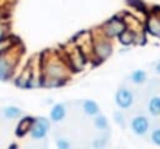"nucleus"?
<instances>
[{"instance_id": "9b49d317", "label": "nucleus", "mask_w": 160, "mask_h": 149, "mask_svg": "<svg viewBox=\"0 0 160 149\" xmlns=\"http://www.w3.org/2000/svg\"><path fill=\"white\" fill-rule=\"evenodd\" d=\"M65 115H67L65 104H64V102H56V104H53V107H52V110H50L48 120H50V123H52V121H53V123H59V121H62V120L65 118Z\"/></svg>"}, {"instance_id": "5701e85b", "label": "nucleus", "mask_w": 160, "mask_h": 149, "mask_svg": "<svg viewBox=\"0 0 160 149\" xmlns=\"http://www.w3.org/2000/svg\"><path fill=\"white\" fill-rule=\"evenodd\" d=\"M151 142L156 145V146H160V127L154 129L151 132Z\"/></svg>"}, {"instance_id": "a878e982", "label": "nucleus", "mask_w": 160, "mask_h": 149, "mask_svg": "<svg viewBox=\"0 0 160 149\" xmlns=\"http://www.w3.org/2000/svg\"><path fill=\"white\" fill-rule=\"evenodd\" d=\"M9 149H17V145H11V146H9Z\"/></svg>"}, {"instance_id": "2eb2a0df", "label": "nucleus", "mask_w": 160, "mask_h": 149, "mask_svg": "<svg viewBox=\"0 0 160 149\" xmlns=\"http://www.w3.org/2000/svg\"><path fill=\"white\" fill-rule=\"evenodd\" d=\"M117 41L123 45V47H131V45H134V42H135V37H134V31H131V30H124L118 37H117Z\"/></svg>"}, {"instance_id": "6e6552de", "label": "nucleus", "mask_w": 160, "mask_h": 149, "mask_svg": "<svg viewBox=\"0 0 160 149\" xmlns=\"http://www.w3.org/2000/svg\"><path fill=\"white\" fill-rule=\"evenodd\" d=\"M115 104L120 109H129L134 104V93L126 87H120L115 92Z\"/></svg>"}, {"instance_id": "a211bd4d", "label": "nucleus", "mask_w": 160, "mask_h": 149, "mask_svg": "<svg viewBox=\"0 0 160 149\" xmlns=\"http://www.w3.org/2000/svg\"><path fill=\"white\" fill-rule=\"evenodd\" d=\"M93 124L98 131H109V121L103 113H98L93 117Z\"/></svg>"}, {"instance_id": "423d86ee", "label": "nucleus", "mask_w": 160, "mask_h": 149, "mask_svg": "<svg viewBox=\"0 0 160 149\" xmlns=\"http://www.w3.org/2000/svg\"><path fill=\"white\" fill-rule=\"evenodd\" d=\"M48 131H50V120L45 117H36L34 123L31 126L30 135L33 140H42V138H45Z\"/></svg>"}, {"instance_id": "4468645a", "label": "nucleus", "mask_w": 160, "mask_h": 149, "mask_svg": "<svg viewBox=\"0 0 160 149\" xmlns=\"http://www.w3.org/2000/svg\"><path fill=\"white\" fill-rule=\"evenodd\" d=\"M20 44V41L16 37V36H12V34H9L6 39H3V41H0V54H3V53H6V51H9L11 48H14L16 45H19Z\"/></svg>"}, {"instance_id": "ddd939ff", "label": "nucleus", "mask_w": 160, "mask_h": 149, "mask_svg": "<svg viewBox=\"0 0 160 149\" xmlns=\"http://www.w3.org/2000/svg\"><path fill=\"white\" fill-rule=\"evenodd\" d=\"M2 112H3V117L8 120H19L23 117V110L17 106H6V107H3Z\"/></svg>"}, {"instance_id": "7ed1b4c3", "label": "nucleus", "mask_w": 160, "mask_h": 149, "mask_svg": "<svg viewBox=\"0 0 160 149\" xmlns=\"http://www.w3.org/2000/svg\"><path fill=\"white\" fill-rule=\"evenodd\" d=\"M113 53V45L112 41L104 37L98 30L93 33L92 31V54H90V61L93 64H101L106 59H109Z\"/></svg>"}, {"instance_id": "1a4fd4ad", "label": "nucleus", "mask_w": 160, "mask_h": 149, "mask_svg": "<svg viewBox=\"0 0 160 149\" xmlns=\"http://www.w3.org/2000/svg\"><path fill=\"white\" fill-rule=\"evenodd\" d=\"M131 131L138 135V137H143L148 134L149 131V120L145 117V115H137L131 120Z\"/></svg>"}, {"instance_id": "dca6fc26", "label": "nucleus", "mask_w": 160, "mask_h": 149, "mask_svg": "<svg viewBox=\"0 0 160 149\" xmlns=\"http://www.w3.org/2000/svg\"><path fill=\"white\" fill-rule=\"evenodd\" d=\"M129 79H131L134 84H145V82L148 81V73H146L145 70L137 68V70H134V72L129 75Z\"/></svg>"}, {"instance_id": "39448f33", "label": "nucleus", "mask_w": 160, "mask_h": 149, "mask_svg": "<svg viewBox=\"0 0 160 149\" xmlns=\"http://www.w3.org/2000/svg\"><path fill=\"white\" fill-rule=\"evenodd\" d=\"M126 30V25H124V20H123V17L121 16H113V17H110L109 20H106L100 28H98V31L107 37V39H117L123 31Z\"/></svg>"}, {"instance_id": "b1692460", "label": "nucleus", "mask_w": 160, "mask_h": 149, "mask_svg": "<svg viewBox=\"0 0 160 149\" xmlns=\"http://www.w3.org/2000/svg\"><path fill=\"white\" fill-rule=\"evenodd\" d=\"M156 72H157V75H160V61L156 62Z\"/></svg>"}, {"instance_id": "393cba45", "label": "nucleus", "mask_w": 160, "mask_h": 149, "mask_svg": "<svg viewBox=\"0 0 160 149\" xmlns=\"http://www.w3.org/2000/svg\"><path fill=\"white\" fill-rule=\"evenodd\" d=\"M2 19H5V11H3V8L0 6V20H2Z\"/></svg>"}, {"instance_id": "9d476101", "label": "nucleus", "mask_w": 160, "mask_h": 149, "mask_svg": "<svg viewBox=\"0 0 160 149\" xmlns=\"http://www.w3.org/2000/svg\"><path fill=\"white\" fill-rule=\"evenodd\" d=\"M33 123H34V118H33V117H25V115H23V117L20 118V121L17 123V126H16V137L22 138V137H25L27 134H30Z\"/></svg>"}, {"instance_id": "20e7f679", "label": "nucleus", "mask_w": 160, "mask_h": 149, "mask_svg": "<svg viewBox=\"0 0 160 149\" xmlns=\"http://www.w3.org/2000/svg\"><path fill=\"white\" fill-rule=\"evenodd\" d=\"M61 54H62V57H64L67 67L70 68V72H81V70L86 68V65H87V62H89L87 56L78 48L73 42H68V44L62 48Z\"/></svg>"}, {"instance_id": "f03ea898", "label": "nucleus", "mask_w": 160, "mask_h": 149, "mask_svg": "<svg viewBox=\"0 0 160 149\" xmlns=\"http://www.w3.org/2000/svg\"><path fill=\"white\" fill-rule=\"evenodd\" d=\"M20 56H22V44L0 54V81L2 82H6L14 78L16 67L20 61Z\"/></svg>"}, {"instance_id": "4be33fe9", "label": "nucleus", "mask_w": 160, "mask_h": 149, "mask_svg": "<svg viewBox=\"0 0 160 149\" xmlns=\"http://www.w3.org/2000/svg\"><path fill=\"white\" fill-rule=\"evenodd\" d=\"M107 145V138L103 135V137H100V138H97L95 142H93V148L95 149H104Z\"/></svg>"}, {"instance_id": "aec40b11", "label": "nucleus", "mask_w": 160, "mask_h": 149, "mask_svg": "<svg viewBox=\"0 0 160 149\" xmlns=\"http://www.w3.org/2000/svg\"><path fill=\"white\" fill-rule=\"evenodd\" d=\"M56 146H58V149H72L70 142H68L67 138H64V137L56 138Z\"/></svg>"}, {"instance_id": "f257e3e1", "label": "nucleus", "mask_w": 160, "mask_h": 149, "mask_svg": "<svg viewBox=\"0 0 160 149\" xmlns=\"http://www.w3.org/2000/svg\"><path fill=\"white\" fill-rule=\"evenodd\" d=\"M39 68H41V87L45 89H56L64 86L72 73L61 51L42 53L39 57Z\"/></svg>"}, {"instance_id": "f3484780", "label": "nucleus", "mask_w": 160, "mask_h": 149, "mask_svg": "<svg viewBox=\"0 0 160 149\" xmlns=\"http://www.w3.org/2000/svg\"><path fill=\"white\" fill-rule=\"evenodd\" d=\"M148 110L152 117H160V97H152L148 102Z\"/></svg>"}, {"instance_id": "f8f14e48", "label": "nucleus", "mask_w": 160, "mask_h": 149, "mask_svg": "<svg viewBox=\"0 0 160 149\" xmlns=\"http://www.w3.org/2000/svg\"><path fill=\"white\" fill-rule=\"evenodd\" d=\"M82 112H84L87 117H95V115L101 113L98 102L93 101V99H84V101H82Z\"/></svg>"}, {"instance_id": "412c9836", "label": "nucleus", "mask_w": 160, "mask_h": 149, "mask_svg": "<svg viewBox=\"0 0 160 149\" xmlns=\"http://www.w3.org/2000/svg\"><path fill=\"white\" fill-rule=\"evenodd\" d=\"M113 120H115V123H117L118 126L124 127V124H126V120H124V115H123V112H120V110L113 112Z\"/></svg>"}, {"instance_id": "0eeeda50", "label": "nucleus", "mask_w": 160, "mask_h": 149, "mask_svg": "<svg viewBox=\"0 0 160 149\" xmlns=\"http://www.w3.org/2000/svg\"><path fill=\"white\" fill-rule=\"evenodd\" d=\"M145 33H149L154 37H160V12L159 11H149L146 12V17L143 20Z\"/></svg>"}, {"instance_id": "6ab92c4d", "label": "nucleus", "mask_w": 160, "mask_h": 149, "mask_svg": "<svg viewBox=\"0 0 160 149\" xmlns=\"http://www.w3.org/2000/svg\"><path fill=\"white\" fill-rule=\"evenodd\" d=\"M9 34H11L9 33V22L6 19H2L0 20V41L6 39Z\"/></svg>"}]
</instances>
